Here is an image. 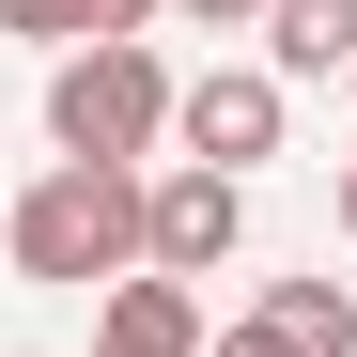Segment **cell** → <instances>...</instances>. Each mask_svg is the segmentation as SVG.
Wrapping results in <instances>:
<instances>
[{"label":"cell","instance_id":"11","mask_svg":"<svg viewBox=\"0 0 357 357\" xmlns=\"http://www.w3.org/2000/svg\"><path fill=\"white\" fill-rule=\"evenodd\" d=\"M342 233H357V155H342Z\"/></svg>","mask_w":357,"mask_h":357},{"label":"cell","instance_id":"5","mask_svg":"<svg viewBox=\"0 0 357 357\" xmlns=\"http://www.w3.org/2000/svg\"><path fill=\"white\" fill-rule=\"evenodd\" d=\"M93 357H202V295L155 280V264H125L93 295Z\"/></svg>","mask_w":357,"mask_h":357},{"label":"cell","instance_id":"7","mask_svg":"<svg viewBox=\"0 0 357 357\" xmlns=\"http://www.w3.org/2000/svg\"><path fill=\"white\" fill-rule=\"evenodd\" d=\"M0 31L63 63V47H140V31H155V0H0Z\"/></svg>","mask_w":357,"mask_h":357},{"label":"cell","instance_id":"3","mask_svg":"<svg viewBox=\"0 0 357 357\" xmlns=\"http://www.w3.org/2000/svg\"><path fill=\"white\" fill-rule=\"evenodd\" d=\"M233 249H249V187H233V171H187V155H171V171H140V264L155 280H218Z\"/></svg>","mask_w":357,"mask_h":357},{"label":"cell","instance_id":"12","mask_svg":"<svg viewBox=\"0 0 357 357\" xmlns=\"http://www.w3.org/2000/svg\"><path fill=\"white\" fill-rule=\"evenodd\" d=\"M342 93H357V63H342Z\"/></svg>","mask_w":357,"mask_h":357},{"label":"cell","instance_id":"8","mask_svg":"<svg viewBox=\"0 0 357 357\" xmlns=\"http://www.w3.org/2000/svg\"><path fill=\"white\" fill-rule=\"evenodd\" d=\"M280 357H357V295L342 280H264V311H249Z\"/></svg>","mask_w":357,"mask_h":357},{"label":"cell","instance_id":"10","mask_svg":"<svg viewBox=\"0 0 357 357\" xmlns=\"http://www.w3.org/2000/svg\"><path fill=\"white\" fill-rule=\"evenodd\" d=\"M202 357H280V342H264L249 311H233V326H202Z\"/></svg>","mask_w":357,"mask_h":357},{"label":"cell","instance_id":"2","mask_svg":"<svg viewBox=\"0 0 357 357\" xmlns=\"http://www.w3.org/2000/svg\"><path fill=\"white\" fill-rule=\"evenodd\" d=\"M47 140L93 155V171H140L171 140V63L155 47H63L47 63Z\"/></svg>","mask_w":357,"mask_h":357},{"label":"cell","instance_id":"1","mask_svg":"<svg viewBox=\"0 0 357 357\" xmlns=\"http://www.w3.org/2000/svg\"><path fill=\"white\" fill-rule=\"evenodd\" d=\"M0 249H16V280L109 295V280L140 264V171H93V155L31 171V187H16V218H0Z\"/></svg>","mask_w":357,"mask_h":357},{"label":"cell","instance_id":"4","mask_svg":"<svg viewBox=\"0 0 357 357\" xmlns=\"http://www.w3.org/2000/svg\"><path fill=\"white\" fill-rule=\"evenodd\" d=\"M280 125H295V93L264 78V63H202V78H171V140H187V171H249L280 155Z\"/></svg>","mask_w":357,"mask_h":357},{"label":"cell","instance_id":"6","mask_svg":"<svg viewBox=\"0 0 357 357\" xmlns=\"http://www.w3.org/2000/svg\"><path fill=\"white\" fill-rule=\"evenodd\" d=\"M249 31H264V78H280V93H295V78H342V63H357V0H264Z\"/></svg>","mask_w":357,"mask_h":357},{"label":"cell","instance_id":"9","mask_svg":"<svg viewBox=\"0 0 357 357\" xmlns=\"http://www.w3.org/2000/svg\"><path fill=\"white\" fill-rule=\"evenodd\" d=\"M155 16H202V31H249L264 0H155Z\"/></svg>","mask_w":357,"mask_h":357}]
</instances>
